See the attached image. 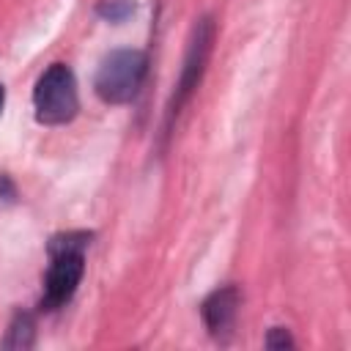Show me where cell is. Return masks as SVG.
<instances>
[{"label":"cell","mask_w":351,"mask_h":351,"mask_svg":"<svg viewBox=\"0 0 351 351\" xmlns=\"http://www.w3.org/2000/svg\"><path fill=\"white\" fill-rule=\"evenodd\" d=\"M88 244H90V233H85V230L63 233L49 241L52 263L47 269L44 299H41V304L47 310L63 307L74 296V291L85 274V247Z\"/></svg>","instance_id":"obj_1"},{"label":"cell","mask_w":351,"mask_h":351,"mask_svg":"<svg viewBox=\"0 0 351 351\" xmlns=\"http://www.w3.org/2000/svg\"><path fill=\"white\" fill-rule=\"evenodd\" d=\"M145 71L148 55L143 49H115L99 63L93 90L107 104H126L140 93Z\"/></svg>","instance_id":"obj_2"},{"label":"cell","mask_w":351,"mask_h":351,"mask_svg":"<svg viewBox=\"0 0 351 351\" xmlns=\"http://www.w3.org/2000/svg\"><path fill=\"white\" fill-rule=\"evenodd\" d=\"M33 110L36 121L44 126H60L74 121L80 110L77 77L66 63H52L33 88Z\"/></svg>","instance_id":"obj_3"},{"label":"cell","mask_w":351,"mask_h":351,"mask_svg":"<svg viewBox=\"0 0 351 351\" xmlns=\"http://www.w3.org/2000/svg\"><path fill=\"white\" fill-rule=\"evenodd\" d=\"M214 33H217V25H214L211 16H200L195 22V27L189 33V41H186V52H184V66H181V74H178L170 107H167V121H173L178 115V110L186 104V99L200 85L208 55H211V47H214Z\"/></svg>","instance_id":"obj_4"},{"label":"cell","mask_w":351,"mask_h":351,"mask_svg":"<svg viewBox=\"0 0 351 351\" xmlns=\"http://www.w3.org/2000/svg\"><path fill=\"white\" fill-rule=\"evenodd\" d=\"M236 313H239V291L233 285H225V288H217L211 291L203 304H200V315H203V324L206 329L214 335V337H225L236 321Z\"/></svg>","instance_id":"obj_5"},{"label":"cell","mask_w":351,"mask_h":351,"mask_svg":"<svg viewBox=\"0 0 351 351\" xmlns=\"http://www.w3.org/2000/svg\"><path fill=\"white\" fill-rule=\"evenodd\" d=\"M33 335H36L33 318L27 313H19V315H14V321H11V326H8V332H5L0 346L3 348H30L33 346Z\"/></svg>","instance_id":"obj_6"},{"label":"cell","mask_w":351,"mask_h":351,"mask_svg":"<svg viewBox=\"0 0 351 351\" xmlns=\"http://www.w3.org/2000/svg\"><path fill=\"white\" fill-rule=\"evenodd\" d=\"M129 11H132V3H126V0H115V3H107V5L99 8V14L107 16V19H112V22L115 19H123Z\"/></svg>","instance_id":"obj_7"},{"label":"cell","mask_w":351,"mask_h":351,"mask_svg":"<svg viewBox=\"0 0 351 351\" xmlns=\"http://www.w3.org/2000/svg\"><path fill=\"white\" fill-rule=\"evenodd\" d=\"M266 346H269V348H291V346H293V340H291L288 329L274 326V329L269 332V337H266Z\"/></svg>","instance_id":"obj_8"},{"label":"cell","mask_w":351,"mask_h":351,"mask_svg":"<svg viewBox=\"0 0 351 351\" xmlns=\"http://www.w3.org/2000/svg\"><path fill=\"white\" fill-rule=\"evenodd\" d=\"M0 195H5V200L14 197V186H11V181L5 176H0Z\"/></svg>","instance_id":"obj_9"},{"label":"cell","mask_w":351,"mask_h":351,"mask_svg":"<svg viewBox=\"0 0 351 351\" xmlns=\"http://www.w3.org/2000/svg\"><path fill=\"white\" fill-rule=\"evenodd\" d=\"M3 104H5V90H3V85H0V112H3Z\"/></svg>","instance_id":"obj_10"}]
</instances>
